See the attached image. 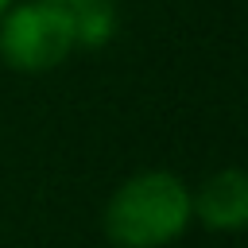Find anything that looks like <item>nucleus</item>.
<instances>
[{
    "label": "nucleus",
    "mask_w": 248,
    "mask_h": 248,
    "mask_svg": "<svg viewBox=\"0 0 248 248\" xmlns=\"http://www.w3.org/2000/svg\"><path fill=\"white\" fill-rule=\"evenodd\" d=\"M190 221V186L174 170H136L105 205V236L116 248H167Z\"/></svg>",
    "instance_id": "nucleus-1"
},
{
    "label": "nucleus",
    "mask_w": 248,
    "mask_h": 248,
    "mask_svg": "<svg viewBox=\"0 0 248 248\" xmlns=\"http://www.w3.org/2000/svg\"><path fill=\"white\" fill-rule=\"evenodd\" d=\"M78 50L70 4L23 0L0 16V58L19 74H46Z\"/></svg>",
    "instance_id": "nucleus-2"
},
{
    "label": "nucleus",
    "mask_w": 248,
    "mask_h": 248,
    "mask_svg": "<svg viewBox=\"0 0 248 248\" xmlns=\"http://www.w3.org/2000/svg\"><path fill=\"white\" fill-rule=\"evenodd\" d=\"M194 217L213 232H240L248 221V178L240 167H225L209 174L198 190H190Z\"/></svg>",
    "instance_id": "nucleus-3"
},
{
    "label": "nucleus",
    "mask_w": 248,
    "mask_h": 248,
    "mask_svg": "<svg viewBox=\"0 0 248 248\" xmlns=\"http://www.w3.org/2000/svg\"><path fill=\"white\" fill-rule=\"evenodd\" d=\"M70 16H74L78 46H105L116 31V8L108 0H74Z\"/></svg>",
    "instance_id": "nucleus-4"
},
{
    "label": "nucleus",
    "mask_w": 248,
    "mask_h": 248,
    "mask_svg": "<svg viewBox=\"0 0 248 248\" xmlns=\"http://www.w3.org/2000/svg\"><path fill=\"white\" fill-rule=\"evenodd\" d=\"M8 4H16V0H0V16H4V12H8Z\"/></svg>",
    "instance_id": "nucleus-5"
},
{
    "label": "nucleus",
    "mask_w": 248,
    "mask_h": 248,
    "mask_svg": "<svg viewBox=\"0 0 248 248\" xmlns=\"http://www.w3.org/2000/svg\"><path fill=\"white\" fill-rule=\"evenodd\" d=\"M58 4H74V0H58Z\"/></svg>",
    "instance_id": "nucleus-6"
}]
</instances>
